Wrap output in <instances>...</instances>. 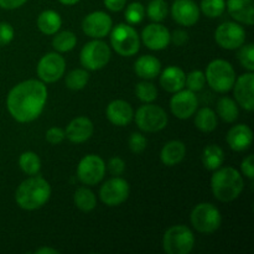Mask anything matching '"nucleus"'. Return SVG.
Returning <instances> with one entry per match:
<instances>
[{
  "instance_id": "34",
  "label": "nucleus",
  "mask_w": 254,
  "mask_h": 254,
  "mask_svg": "<svg viewBox=\"0 0 254 254\" xmlns=\"http://www.w3.org/2000/svg\"><path fill=\"white\" fill-rule=\"evenodd\" d=\"M168 2L165 0H151L146 7L149 19L154 22H160L168 16Z\"/></svg>"
},
{
  "instance_id": "31",
  "label": "nucleus",
  "mask_w": 254,
  "mask_h": 254,
  "mask_svg": "<svg viewBox=\"0 0 254 254\" xmlns=\"http://www.w3.org/2000/svg\"><path fill=\"white\" fill-rule=\"evenodd\" d=\"M19 166L26 175H37L41 169V160L34 151H25L19 158Z\"/></svg>"
},
{
  "instance_id": "29",
  "label": "nucleus",
  "mask_w": 254,
  "mask_h": 254,
  "mask_svg": "<svg viewBox=\"0 0 254 254\" xmlns=\"http://www.w3.org/2000/svg\"><path fill=\"white\" fill-rule=\"evenodd\" d=\"M217 114L226 123H233L240 116L237 102L230 97H222L217 102Z\"/></svg>"
},
{
  "instance_id": "21",
  "label": "nucleus",
  "mask_w": 254,
  "mask_h": 254,
  "mask_svg": "<svg viewBox=\"0 0 254 254\" xmlns=\"http://www.w3.org/2000/svg\"><path fill=\"white\" fill-rule=\"evenodd\" d=\"M252 129L246 124H237L232 127L227 133V143L235 151H245L252 145Z\"/></svg>"
},
{
  "instance_id": "28",
  "label": "nucleus",
  "mask_w": 254,
  "mask_h": 254,
  "mask_svg": "<svg viewBox=\"0 0 254 254\" xmlns=\"http://www.w3.org/2000/svg\"><path fill=\"white\" fill-rule=\"evenodd\" d=\"M195 126L203 133H211L217 128V114L208 107H203L196 113Z\"/></svg>"
},
{
  "instance_id": "11",
  "label": "nucleus",
  "mask_w": 254,
  "mask_h": 254,
  "mask_svg": "<svg viewBox=\"0 0 254 254\" xmlns=\"http://www.w3.org/2000/svg\"><path fill=\"white\" fill-rule=\"evenodd\" d=\"M66 61L57 52H49L45 55L37 64V76L44 83H54L64 74Z\"/></svg>"
},
{
  "instance_id": "46",
  "label": "nucleus",
  "mask_w": 254,
  "mask_h": 254,
  "mask_svg": "<svg viewBox=\"0 0 254 254\" xmlns=\"http://www.w3.org/2000/svg\"><path fill=\"white\" fill-rule=\"evenodd\" d=\"M127 0H104V5L111 11H121L124 9Z\"/></svg>"
},
{
  "instance_id": "40",
  "label": "nucleus",
  "mask_w": 254,
  "mask_h": 254,
  "mask_svg": "<svg viewBox=\"0 0 254 254\" xmlns=\"http://www.w3.org/2000/svg\"><path fill=\"white\" fill-rule=\"evenodd\" d=\"M129 149L133 151L134 154H140L148 146V139L143 135L141 133H133L129 138Z\"/></svg>"
},
{
  "instance_id": "25",
  "label": "nucleus",
  "mask_w": 254,
  "mask_h": 254,
  "mask_svg": "<svg viewBox=\"0 0 254 254\" xmlns=\"http://www.w3.org/2000/svg\"><path fill=\"white\" fill-rule=\"evenodd\" d=\"M186 155V146L180 140H171L163 146L160 151V160L166 166H175L184 160Z\"/></svg>"
},
{
  "instance_id": "19",
  "label": "nucleus",
  "mask_w": 254,
  "mask_h": 254,
  "mask_svg": "<svg viewBox=\"0 0 254 254\" xmlns=\"http://www.w3.org/2000/svg\"><path fill=\"white\" fill-rule=\"evenodd\" d=\"M93 134V123L87 117H77L67 126L64 135L71 143L81 144L88 140Z\"/></svg>"
},
{
  "instance_id": "18",
  "label": "nucleus",
  "mask_w": 254,
  "mask_h": 254,
  "mask_svg": "<svg viewBox=\"0 0 254 254\" xmlns=\"http://www.w3.org/2000/svg\"><path fill=\"white\" fill-rule=\"evenodd\" d=\"M171 16L183 26H192L200 19V7L192 0H175L171 6Z\"/></svg>"
},
{
  "instance_id": "38",
  "label": "nucleus",
  "mask_w": 254,
  "mask_h": 254,
  "mask_svg": "<svg viewBox=\"0 0 254 254\" xmlns=\"http://www.w3.org/2000/svg\"><path fill=\"white\" fill-rule=\"evenodd\" d=\"M238 61L240 64L245 67L246 69H248L250 72L254 71V46L253 44H248L240 47V51H238Z\"/></svg>"
},
{
  "instance_id": "7",
  "label": "nucleus",
  "mask_w": 254,
  "mask_h": 254,
  "mask_svg": "<svg viewBox=\"0 0 254 254\" xmlns=\"http://www.w3.org/2000/svg\"><path fill=\"white\" fill-rule=\"evenodd\" d=\"M191 225L197 232L211 235L220 228L222 216L215 205L210 202L198 203L191 212Z\"/></svg>"
},
{
  "instance_id": "30",
  "label": "nucleus",
  "mask_w": 254,
  "mask_h": 254,
  "mask_svg": "<svg viewBox=\"0 0 254 254\" xmlns=\"http://www.w3.org/2000/svg\"><path fill=\"white\" fill-rule=\"evenodd\" d=\"M73 201L76 207L83 212H91L97 206L96 195L87 188L77 189L73 195Z\"/></svg>"
},
{
  "instance_id": "8",
  "label": "nucleus",
  "mask_w": 254,
  "mask_h": 254,
  "mask_svg": "<svg viewBox=\"0 0 254 254\" xmlns=\"http://www.w3.org/2000/svg\"><path fill=\"white\" fill-rule=\"evenodd\" d=\"M82 66L89 71H98L106 67L111 60V49L104 41L94 39L82 47L79 54Z\"/></svg>"
},
{
  "instance_id": "32",
  "label": "nucleus",
  "mask_w": 254,
  "mask_h": 254,
  "mask_svg": "<svg viewBox=\"0 0 254 254\" xmlns=\"http://www.w3.org/2000/svg\"><path fill=\"white\" fill-rule=\"evenodd\" d=\"M56 36L52 40V46L57 52H68L74 49L77 44L76 35L72 31H61L55 34Z\"/></svg>"
},
{
  "instance_id": "13",
  "label": "nucleus",
  "mask_w": 254,
  "mask_h": 254,
  "mask_svg": "<svg viewBox=\"0 0 254 254\" xmlns=\"http://www.w3.org/2000/svg\"><path fill=\"white\" fill-rule=\"evenodd\" d=\"M215 40L225 50L240 49L246 41V31L237 22H223L216 29Z\"/></svg>"
},
{
  "instance_id": "6",
  "label": "nucleus",
  "mask_w": 254,
  "mask_h": 254,
  "mask_svg": "<svg viewBox=\"0 0 254 254\" xmlns=\"http://www.w3.org/2000/svg\"><path fill=\"white\" fill-rule=\"evenodd\" d=\"M195 237L192 231L183 225L173 226L165 232L163 248L168 254H189L193 250Z\"/></svg>"
},
{
  "instance_id": "17",
  "label": "nucleus",
  "mask_w": 254,
  "mask_h": 254,
  "mask_svg": "<svg viewBox=\"0 0 254 254\" xmlns=\"http://www.w3.org/2000/svg\"><path fill=\"white\" fill-rule=\"evenodd\" d=\"M141 41L148 49L160 51L170 44V31L164 25L154 22L144 27L141 32Z\"/></svg>"
},
{
  "instance_id": "35",
  "label": "nucleus",
  "mask_w": 254,
  "mask_h": 254,
  "mask_svg": "<svg viewBox=\"0 0 254 254\" xmlns=\"http://www.w3.org/2000/svg\"><path fill=\"white\" fill-rule=\"evenodd\" d=\"M226 1L225 0H202L200 10L205 14V16L210 19L220 17L225 12Z\"/></svg>"
},
{
  "instance_id": "41",
  "label": "nucleus",
  "mask_w": 254,
  "mask_h": 254,
  "mask_svg": "<svg viewBox=\"0 0 254 254\" xmlns=\"http://www.w3.org/2000/svg\"><path fill=\"white\" fill-rule=\"evenodd\" d=\"M14 27L9 22H0V47L9 45L14 39Z\"/></svg>"
},
{
  "instance_id": "4",
  "label": "nucleus",
  "mask_w": 254,
  "mask_h": 254,
  "mask_svg": "<svg viewBox=\"0 0 254 254\" xmlns=\"http://www.w3.org/2000/svg\"><path fill=\"white\" fill-rule=\"evenodd\" d=\"M206 82L213 91L225 93L232 89L236 81V71L232 64L225 60H213L206 68Z\"/></svg>"
},
{
  "instance_id": "45",
  "label": "nucleus",
  "mask_w": 254,
  "mask_h": 254,
  "mask_svg": "<svg viewBox=\"0 0 254 254\" xmlns=\"http://www.w3.org/2000/svg\"><path fill=\"white\" fill-rule=\"evenodd\" d=\"M189 35L184 30H175L173 34H170V41L174 42L175 46H183L188 42Z\"/></svg>"
},
{
  "instance_id": "23",
  "label": "nucleus",
  "mask_w": 254,
  "mask_h": 254,
  "mask_svg": "<svg viewBox=\"0 0 254 254\" xmlns=\"http://www.w3.org/2000/svg\"><path fill=\"white\" fill-rule=\"evenodd\" d=\"M186 74L180 67L170 66L166 67L160 74V84L166 92L175 93L185 87Z\"/></svg>"
},
{
  "instance_id": "22",
  "label": "nucleus",
  "mask_w": 254,
  "mask_h": 254,
  "mask_svg": "<svg viewBox=\"0 0 254 254\" xmlns=\"http://www.w3.org/2000/svg\"><path fill=\"white\" fill-rule=\"evenodd\" d=\"M254 1L253 0H227L226 7L231 16L238 22L252 26L254 24Z\"/></svg>"
},
{
  "instance_id": "44",
  "label": "nucleus",
  "mask_w": 254,
  "mask_h": 254,
  "mask_svg": "<svg viewBox=\"0 0 254 254\" xmlns=\"http://www.w3.org/2000/svg\"><path fill=\"white\" fill-rule=\"evenodd\" d=\"M241 170H242L243 175L247 176L248 179L254 178V156L253 155H248L245 160L242 161L241 164Z\"/></svg>"
},
{
  "instance_id": "20",
  "label": "nucleus",
  "mask_w": 254,
  "mask_h": 254,
  "mask_svg": "<svg viewBox=\"0 0 254 254\" xmlns=\"http://www.w3.org/2000/svg\"><path fill=\"white\" fill-rule=\"evenodd\" d=\"M106 114L112 124L117 127H126L133 121L134 111L128 102L116 99L107 106Z\"/></svg>"
},
{
  "instance_id": "12",
  "label": "nucleus",
  "mask_w": 254,
  "mask_h": 254,
  "mask_svg": "<svg viewBox=\"0 0 254 254\" xmlns=\"http://www.w3.org/2000/svg\"><path fill=\"white\" fill-rule=\"evenodd\" d=\"M129 192H130L129 184L124 179L116 176L102 185L99 190V197L107 206L114 207L126 202L129 197Z\"/></svg>"
},
{
  "instance_id": "48",
  "label": "nucleus",
  "mask_w": 254,
  "mask_h": 254,
  "mask_svg": "<svg viewBox=\"0 0 254 254\" xmlns=\"http://www.w3.org/2000/svg\"><path fill=\"white\" fill-rule=\"evenodd\" d=\"M37 254H59L60 251L55 250V248H49V247H42V248H39V250H36Z\"/></svg>"
},
{
  "instance_id": "27",
  "label": "nucleus",
  "mask_w": 254,
  "mask_h": 254,
  "mask_svg": "<svg viewBox=\"0 0 254 254\" xmlns=\"http://www.w3.org/2000/svg\"><path fill=\"white\" fill-rule=\"evenodd\" d=\"M225 161V153L217 144H210L203 149L202 164L207 170L215 171L221 168Z\"/></svg>"
},
{
  "instance_id": "39",
  "label": "nucleus",
  "mask_w": 254,
  "mask_h": 254,
  "mask_svg": "<svg viewBox=\"0 0 254 254\" xmlns=\"http://www.w3.org/2000/svg\"><path fill=\"white\" fill-rule=\"evenodd\" d=\"M206 83L205 73L200 69H195L191 71L190 73L186 74L185 78V86H188V89L192 92H198L203 88Z\"/></svg>"
},
{
  "instance_id": "36",
  "label": "nucleus",
  "mask_w": 254,
  "mask_h": 254,
  "mask_svg": "<svg viewBox=\"0 0 254 254\" xmlns=\"http://www.w3.org/2000/svg\"><path fill=\"white\" fill-rule=\"evenodd\" d=\"M135 94L144 103H151L158 98V89L150 82H140L135 86Z\"/></svg>"
},
{
  "instance_id": "16",
  "label": "nucleus",
  "mask_w": 254,
  "mask_h": 254,
  "mask_svg": "<svg viewBox=\"0 0 254 254\" xmlns=\"http://www.w3.org/2000/svg\"><path fill=\"white\" fill-rule=\"evenodd\" d=\"M233 93L238 106L248 112L254 109V74L248 71L236 78L233 84Z\"/></svg>"
},
{
  "instance_id": "43",
  "label": "nucleus",
  "mask_w": 254,
  "mask_h": 254,
  "mask_svg": "<svg viewBox=\"0 0 254 254\" xmlns=\"http://www.w3.org/2000/svg\"><path fill=\"white\" fill-rule=\"evenodd\" d=\"M108 170L112 175L119 176L124 173L126 170V163L123 161V159L118 158V156H114L111 160L108 161Z\"/></svg>"
},
{
  "instance_id": "9",
  "label": "nucleus",
  "mask_w": 254,
  "mask_h": 254,
  "mask_svg": "<svg viewBox=\"0 0 254 254\" xmlns=\"http://www.w3.org/2000/svg\"><path fill=\"white\" fill-rule=\"evenodd\" d=\"M135 123L145 133H156L163 130L168 124V114L161 107L146 103L135 113Z\"/></svg>"
},
{
  "instance_id": "3",
  "label": "nucleus",
  "mask_w": 254,
  "mask_h": 254,
  "mask_svg": "<svg viewBox=\"0 0 254 254\" xmlns=\"http://www.w3.org/2000/svg\"><path fill=\"white\" fill-rule=\"evenodd\" d=\"M245 189L243 178L233 168H218L211 178L213 196L222 202H231L240 197Z\"/></svg>"
},
{
  "instance_id": "15",
  "label": "nucleus",
  "mask_w": 254,
  "mask_h": 254,
  "mask_svg": "<svg viewBox=\"0 0 254 254\" xmlns=\"http://www.w3.org/2000/svg\"><path fill=\"white\" fill-rule=\"evenodd\" d=\"M113 21L104 11H93L82 21V30L92 39H103L111 32Z\"/></svg>"
},
{
  "instance_id": "2",
  "label": "nucleus",
  "mask_w": 254,
  "mask_h": 254,
  "mask_svg": "<svg viewBox=\"0 0 254 254\" xmlns=\"http://www.w3.org/2000/svg\"><path fill=\"white\" fill-rule=\"evenodd\" d=\"M51 196V186L41 176H31L22 181L15 192V201L22 210L34 211L46 205Z\"/></svg>"
},
{
  "instance_id": "42",
  "label": "nucleus",
  "mask_w": 254,
  "mask_h": 254,
  "mask_svg": "<svg viewBox=\"0 0 254 254\" xmlns=\"http://www.w3.org/2000/svg\"><path fill=\"white\" fill-rule=\"evenodd\" d=\"M46 140L49 141L52 145H57V144H61L64 140L66 135H64V131L62 130L59 127H52L49 130L46 131Z\"/></svg>"
},
{
  "instance_id": "26",
  "label": "nucleus",
  "mask_w": 254,
  "mask_h": 254,
  "mask_svg": "<svg viewBox=\"0 0 254 254\" xmlns=\"http://www.w3.org/2000/svg\"><path fill=\"white\" fill-rule=\"evenodd\" d=\"M62 25L60 14L55 10H45L37 17V27L45 35H55Z\"/></svg>"
},
{
  "instance_id": "49",
  "label": "nucleus",
  "mask_w": 254,
  "mask_h": 254,
  "mask_svg": "<svg viewBox=\"0 0 254 254\" xmlns=\"http://www.w3.org/2000/svg\"><path fill=\"white\" fill-rule=\"evenodd\" d=\"M59 1L64 5H74V4H77L79 0H59Z\"/></svg>"
},
{
  "instance_id": "24",
  "label": "nucleus",
  "mask_w": 254,
  "mask_h": 254,
  "mask_svg": "<svg viewBox=\"0 0 254 254\" xmlns=\"http://www.w3.org/2000/svg\"><path fill=\"white\" fill-rule=\"evenodd\" d=\"M134 71L140 78L154 79L161 71V64L155 56L143 55L134 64Z\"/></svg>"
},
{
  "instance_id": "10",
  "label": "nucleus",
  "mask_w": 254,
  "mask_h": 254,
  "mask_svg": "<svg viewBox=\"0 0 254 254\" xmlns=\"http://www.w3.org/2000/svg\"><path fill=\"white\" fill-rule=\"evenodd\" d=\"M106 175V164L101 156L89 154L81 159L77 166V178L84 185L93 186L101 183Z\"/></svg>"
},
{
  "instance_id": "14",
  "label": "nucleus",
  "mask_w": 254,
  "mask_h": 254,
  "mask_svg": "<svg viewBox=\"0 0 254 254\" xmlns=\"http://www.w3.org/2000/svg\"><path fill=\"white\" fill-rule=\"evenodd\" d=\"M198 99L195 92L190 89H180L175 92L170 99L171 113L179 119H189L195 114Z\"/></svg>"
},
{
  "instance_id": "5",
  "label": "nucleus",
  "mask_w": 254,
  "mask_h": 254,
  "mask_svg": "<svg viewBox=\"0 0 254 254\" xmlns=\"http://www.w3.org/2000/svg\"><path fill=\"white\" fill-rule=\"evenodd\" d=\"M111 44L114 51L124 57L134 56L140 49L138 32L129 24H119L111 30Z\"/></svg>"
},
{
  "instance_id": "47",
  "label": "nucleus",
  "mask_w": 254,
  "mask_h": 254,
  "mask_svg": "<svg viewBox=\"0 0 254 254\" xmlns=\"http://www.w3.org/2000/svg\"><path fill=\"white\" fill-rule=\"evenodd\" d=\"M27 0H0V7L6 10H14L22 6Z\"/></svg>"
},
{
  "instance_id": "33",
  "label": "nucleus",
  "mask_w": 254,
  "mask_h": 254,
  "mask_svg": "<svg viewBox=\"0 0 254 254\" xmlns=\"http://www.w3.org/2000/svg\"><path fill=\"white\" fill-rule=\"evenodd\" d=\"M89 79V74L86 69L77 68L68 72L66 76V86L72 91H79L87 86Z\"/></svg>"
},
{
  "instance_id": "1",
  "label": "nucleus",
  "mask_w": 254,
  "mask_h": 254,
  "mask_svg": "<svg viewBox=\"0 0 254 254\" xmlns=\"http://www.w3.org/2000/svg\"><path fill=\"white\" fill-rule=\"evenodd\" d=\"M47 101V88L42 81L27 79L9 92L6 107L10 116L20 123H30L39 118Z\"/></svg>"
},
{
  "instance_id": "37",
  "label": "nucleus",
  "mask_w": 254,
  "mask_h": 254,
  "mask_svg": "<svg viewBox=\"0 0 254 254\" xmlns=\"http://www.w3.org/2000/svg\"><path fill=\"white\" fill-rule=\"evenodd\" d=\"M145 9L141 2H131L126 9V20L129 25H136L143 21Z\"/></svg>"
}]
</instances>
